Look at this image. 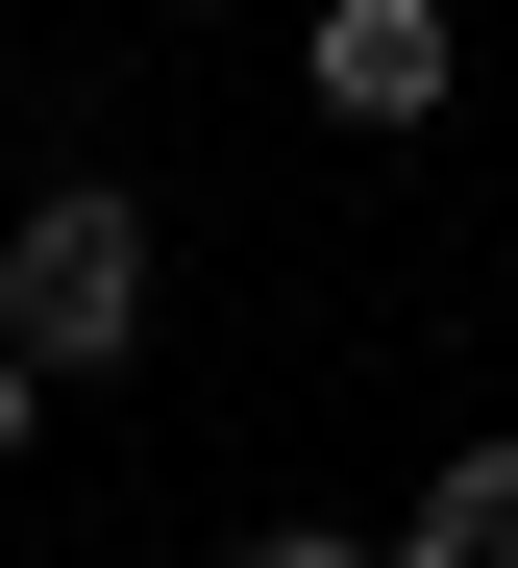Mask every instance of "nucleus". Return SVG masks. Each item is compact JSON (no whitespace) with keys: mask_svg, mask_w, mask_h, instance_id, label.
Returning a JSON list of instances; mask_svg holds the SVG:
<instances>
[{"mask_svg":"<svg viewBox=\"0 0 518 568\" xmlns=\"http://www.w3.org/2000/svg\"><path fill=\"white\" fill-rule=\"evenodd\" d=\"M26 420H50V371H26V346H0V469H26Z\"/></svg>","mask_w":518,"mask_h":568,"instance_id":"39448f33","label":"nucleus"},{"mask_svg":"<svg viewBox=\"0 0 518 568\" xmlns=\"http://www.w3.org/2000/svg\"><path fill=\"white\" fill-rule=\"evenodd\" d=\"M395 568H445V544H395Z\"/></svg>","mask_w":518,"mask_h":568,"instance_id":"423d86ee","label":"nucleus"},{"mask_svg":"<svg viewBox=\"0 0 518 568\" xmlns=\"http://www.w3.org/2000/svg\"><path fill=\"white\" fill-rule=\"evenodd\" d=\"M296 74H322V124H445V74H469V26H445V0H322V50H296Z\"/></svg>","mask_w":518,"mask_h":568,"instance_id":"f03ea898","label":"nucleus"},{"mask_svg":"<svg viewBox=\"0 0 518 568\" xmlns=\"http://www.w3.org/2000/svg\"><path fill=\"white\" fill-rule=\"evenodd\" d=\"M197 26H223V0H197Z\"/></svg>","mask_w":518,"mask_h":568,"instance_id":"0eeeda50","label":"nucleus"},{"mask_svg":"<svg viewBox=\"0 0 518 568\" xmlns=\"http://www.w3.org/2000/svg\"><path fill=\"white\" fill-rule=\"evenodd\" d=\"M420 544H445V568H518V420H494V445H445V495H420Z\"/></svg>","mask_w":518,"mask_h":568,"instance_id":"7ed1b4c3","label":"nucleus"},{"mask_svg":"<svg viewBox=\"0 0 518 568\" xmlns=\"http://www.w3.org/2000/svg\"><path fill=\"white\" fill-rule=\"evenodd\" d=\"M223 568H395V544H346V519H272V544H223Z\"/></svg>","mask_w":518,"mask_h":568,"instance_id":"20e7f679","label":"nucleus"},{"mask_svg":"<svg viewBox=\"0 0 518 568\" xmlns=\"http://www.w3.org/2000/svg\"><path fill=\"white\" fill-rule=\"evenodd\" d=\"M149 297H173V247H149L124 173L0 199V346H26V371H124V346H149Z\"/></svg>","mask_w":518,"mask_h":568,"instance_id":"f257e3e1","label":"nucleus"}]
</instances>
